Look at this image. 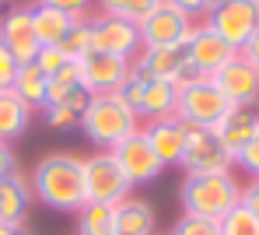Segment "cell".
Instances as JSON below:
<instances>
[{"instance_id": "obj_41", "label": "cell", "mask_w": 259, "mask_h": 235, "mask_svg": "<svg viewBox=\"0 0 259 235\" xmlns=\"http://www.w3.org/2000/svg\"><path fill=\"white\" fill-rule=\"evenodd\" d=\"M0 4H4V0H0Z\"/></svg>"}, {"instance_id": "obj_42", "label": "cell", "mask_w": 259, "mask_h": 235, "mask_svg": "<svg viewBox=\"0 0 259 235\" xmlns=\"http://www.w3.org/2000/svg\"><path fill=\"white\" fill-rule=\"evenodd\" d=\"M256 4H259V0H256Z\"/></svg>"}, {"instance_id": "obj_28", "label": "cell", "mask_w": 259, "mask_h": 235, "mask_svg": "<svg viewBox=\"0 0 259 235\" xmlns=\"http://www.w3.org/2000/svg\"><path fill=\"white\" fill-rule=\"evenodd\" d=\"M42 123L49 127V130H60V134L81 130V112H74V109H67V105H46L42 109Z\"/></svg>"}, {"instance_id": "obj_9", "label": "cell", "mask_w": 259, "mask_h": 235, "mask_svg": "<svg viewBox=\"0 0 259 235\" xmlns=\"http://www.w3.org/2000/svg\"><path fill=\"white\" fill-rule=\"evenodd\" d=\"M193 18L172 7L168 0H158V7L137 25L140 28V43L144 46H182L193 32Z\"/></svg>"}, {"instance_id": "obj_16", "label": "cell", "mask_w": 259, "mask_h": 235, "mask_svg": "<svg viewBox=\"0 0 259 235\" xmlns=\"http://www.w3.org/2000/svg\"><path fill=\"white\" fill-rule=\"evenodd\" d=\"M0 43L14 53L18 63H32V60H35L39 39H35V28H32V4L11 7V11L0 18Z\"/></svg>"}, {"instance_id": "obj_20", "label": "cell", "mask_w": 259, "mask_h": 235, "mask_svg": "<svg viewBox=\"0 0 259 235\" xmlns=\"http://www.w3.org/2000/svg\"><path fill=\"white\" fill-rule=\"evenodd\" d=\"M154 207L144 200V197H133L130 193L126 200L116 204V232L123 235H154Z\"/></svg>"}, {"instance_id": "obj_33", "label": "cell", "mask_w": 259, "mask_h": 235, "mask_svg": "<svg viewBox=\"0 0 259 235\" xmlns=\"http://www.w3.org/2000/svg\"><path fill=\"white\" fill-rule=\"evenodd\" d=\"M168 4H172V7H179L182 14H189L193 21H203V18L214 11L221 0H168Z\"/></svg>"}, {"instance_id": "obj_29", "label": "cell", "mask_w": 259, "mask_h": 235, "mask_svg": "<svg viewBox=\"0 0 259 235\" xmlns=\"http://www.w3.org/2000/svg\"><path fill=\"white\" fill-rule=\"evenodd\" d=\"M168 235H221V221H210V218H196V214H182L172 225Z\"/></svg>"}, {"instance_id": "obj_27", "label": "cell", "mask_w": 259, "mask_h": 235, "mask_svg": "<svg viewBox=\"0 0 259 235\" xmlns=\"http://www.w3.org/2000/svg\"><path fill=\"white\" fill-rule=\"evenodd\" d=\"M221 235H259V218L238 204L235 211H228L221 218Z\"/></svg>"}, {"instance_id": "obj_11", "label": "cell", "mask_w": 259, "mask_h": 235, "mask_svg": "<svg viewBox=\"0 0 259 235\" xmlns=\"http://www.w3.org/2000/svg\"><path fill=\"white\" fill-rule=\"evenodd\" d=\"M112 154H116L123 176L130 179V186H147V183H154V179L165 172V165L158 162V154H154V147L147 144L144 130H137V134H130L123 144H116Z\"/></svg>"}, {"instance_id": "obj_24", "label": "cell", "mask_w": 259, "mask_h": 235, "mask_svg": "<svg viewBox=\"0 0 259 235\" xmlns=\"http://www.w3.org/2000/svg\"><path fill=\"white\" fill-rule=\"evenodd\" d=\"M116 232V204H84L77 211V235H112Z\"/></svg>"}, {"instance_id": "obj_3", "label": "cell", "mask_w": 259, "mask_h": 235, "mask_svg": "<svg viewBox=\"0 0 259 235\" xmlns=\"http://www.w3.org/2000/svg\"><path fill=\"white\" fill-rule=\"evenodd\" d=\"M182 214L221 221L228 211L242 204V183L235 172H207V176H186L179 186Z\"/></svg>"}, {"instance_id": "obj_13", "label": "cell", "mask_w": 259, "mask_h": 235, "mask_svg": "<svg viewBox=\"0 0 259 235\" xmlns=\"http://www.w3.org/2000/svg\"><path fill=\"white\" fill-rule=\"evenodd\" d=\"M77 67H81V85L88 88V95H105V92H119V85L133 70V60L95 49V53L77 60Z\"/></svg>"}, {"instance_id": "obj_38", "label": "cell", "mask_w": 259, "mask_h": 235, "mask_svg": "<svg viewBox=\"0 0 259 235\" xmlns=\"http://www.w3.org/2000/svg\"><path fill=\"white\" fill-rule=\"evenodd\" d=\"M0 235H32L28 225H0Z\"/></svg>"}, {"instance_id": "obj_25", "label": "cell", "mask_w": 259, "mask_h": 235, "mask_svg": "<svg viewBox=\"0 0 259 235\" xmlns=\"http://www.w3.org/2000/svg\"><path fill=\"white\" fill-rule=\"evenodd\" d=\"M154 7H158V0H95V14L123 18V21H133V25H140Z\"/></svg>"}, {"instance_id": "obj_19", "label": "cell", "mask_w": 259, "mask_h": 235, "mask_svg": "<svg viewBox=\"0 0 259 235\" xmlns=\"http://www.w3.org/2000/svg\"><path fill=\"white\" fill-rule=\"evenodd\" d=\"M28 207H32V186L28 176L11 172L0 179V225H28Z\"/></svg>"}, {"instance_id": "obj_2", "label": "cell", "mask_w": 259, "mask_h": 235, "mask_svg": "<svg viewBox=\"0 0 259 235\" xmlns=\"http://www.w3.org/2000/svg\"><path fill=\"white\" fill-rule=\"evenodd\" d=\"M81 130L95 144V151H112L116 144H123L130 134L140 130V116L116 92L91 95L88 109L81 112Z\"/></svg>"}, {"instance_id": "obj_34", "label": "cell", "mask_w": 259, "mask_h": 235, "mask_svg": "<svg viewBox=\"0 0 259 235\" xmlns=\"http://www.w3.org/2000/svg\"><path fill=\"white\" fill-rule=\"evenodd\" d=\"M18 60H14V53L0 43V88H11V81H14V74H18Z\"/></svg>"}, {"instance_id": "obj_15", "label": "cell", "mask_w": 259, "mask_h": 235, "mask_svg": "<svg viewBox=\"0 0 259 235\" xmlns=\"http://www.w3.org/2000/svg\"><path fill=\"white\" fill-rule=\"evenodd\" d=\"M91 21H95V49L123 56V60H137V53L144 49V43H140V28L133 21L95 14V11H91Z\"/></svg>"}, {"instance_id": "obj_5", "label": "cell", "mask_w": 259, "mask_h": 235, "mask_svg": "<svg viewBox=\"0 0 259 235\" xmlns=\"http://www.w3.org/2000/svg\"><path fill=\"white\" fill-rule=\"evenodd\" d=\"M231 102L217 92V85L210 77H189L179 85V105H175V116L186 123V127H203V130H214L217 123L228 116Z\"/></svg>"}, {"instance_id": "obj_8", "label": "cell", "mask_w": 259, "mask_h": 235, "mask_svg": "<svg viewBox=\"0 0 259 235\" xmlns=\"http://www.w3.org/2000/svg\"><path fill=\"white\" fill-rule=\"evenodd\" d=\"M203 21L231 49H242L249 43V35L259 28V4L256 0H221Z\"/></svg>"}, {"instance_id": "obj_30", "label": "cell", "mask_w": 259, "mask_h": 235, "mask_svg": "<svg viewBox=\"0 0 259 235\" xmlns=\"http://www.w3.org/2000/svg\"><path fill=\"white\" fill-rule=\"evenodd\" d=\"M67 60H70V56L63 53V46H39V53H35V60H32V63H35L46 77H49V74H56Z\"/></svg>"}, {"instance_id": "obj_6", "label": "cell", "mask_w": 259, "mask_h": 235, "mask_svg": "<svg viewBox=\"0 0 259 235\" xmlns=\"http://www.w3.org/2000/svg\"><path fill=\"white\" fill-rule=\"evenodd\" d=\"M84 193L88 204H119L133 193L112 151H91L84 158Z\"/></svg>"}, {"instance_id": "obj_22", "label": "cell", "mask_w": 259, "mask_h": 235, "mask_svg": "<svg viewBox=\"0 0 259 235\" xmlns=\"http://www.w3.org/2000/svg\"><path fill=\"white\" fill-rule=\"evenodd\" d=\"M77 18L70 14H60L53 7H42V4H32V28H35V39L39 46H63L67 32L74 28Z\"/></svg>"}, {"instance_id": "obj_39", "label": "cell", "mask_w": 259, "mask_h": 235, "mask_svg": "<svg viewBox=\"0 0 259 235\" xmlns=\"http://www.w3.org/2000/svg\"><path fill=\"white\" fill-rule=\"evenodd\" d=\"M112 235H123V232H112Z\"/></svg>"}, {"instance_id": "obj_7", "label": "cell", "mask_w": 259, "mask_h": 235, "mask_svg": "<svg viewBox=\"0 0 259 235\" xmlns=\"http://www.w3.org/2000/svg\"><path fill=\"white\" fill-rule=\"evenodd\" d=\"M179 169H182L186 176L231 172V169H235V158L224 151V144L217 141L214 130L189 127V137H186V151H182V158H179Z\"/></svg>"}, {"instance_id": "obj_26", "label": "cell", "mask_w": 259, "mask_h": 235, "mask_svg": "<svg viewBox=\"0 0 259 235\" xmlns=\"http://www.w3.org/2000/svg\"><path fill=\"white\" fill-rule=\"evenodd\" d=\"M63 53H67L70 60H81L88 53H95V21H91V14H84V18L74 21V28H70L67 39H63Z\"/></svg>"}, {"instance_id": "obj_1", "label": "cell", "mask_w": 259, "mask_h": 235, "mask_svg": "<svg viewBox=\"0 0 259 235\" xmlns=\"http://www.w3.org/2000/svg\"><path fill=\"white\" fill-rule=\"evenodd\" d=\"M32 197L60 214H77L88 204L84 193V158L74 151H49L35 162L28 176Z\"/></svg>"}, {"instance_id": "obj_21", "label": "cell", "mask_w": 259, "mask_h": 235, "mask_svg": "<svg viewBox=\"0 0 259 235\" xmlns=\"http://www.w3.org/2000/svg\"><path fill=\"white\" fill-rule=\"evenodd\" d=\"M32 109L11 92V88H0V141L4 144H14L18 137L28 134L32 127Z\"/></svg>"}, {"instance_id": "obj_23", "label": "cell", "mask_w": 259, "mask_h": 235, "mask_svg": "<svg viewBox=\"0 0 259 235\" xmlns=\"http://www.w3.org/2000/svg\"><path fill=\"white\" fill-rule=\"evenodd\" d=\"M11 92L18 95L32 112H42L46 95H49V77H46L35 63H21L18 74H14V81H11Z\"/></svg>"}, {"instance_id": "obj_37", "label": "cell", "mask_w": 259, "mask_h": 235, "mask_svg": "<svg viewBox=\"0 0 259 235\" xmlns=\"http://www.w3.org/2000/svg\"><path fill=\"white\" fill-rule=\"evenodd\" d=\"M238 53H242V56H245V60H249V63H252V67L259 70V28L252 32V35H249V43L238 49Z\"/></svg>"}, {"instance_id": "obj_12", "label": "cell", "mask_w": 259, "mask_h": 235, "mask_svg": "<svg viewBox=\"0 0 259 235\" xmlns=\"http://www.w3.org/2000/svg\"><path fill=\"white\" fill-rule=\"evenodd\" d=\"M133 67L147 77H158V81H172L175 88L182 81H189L196 70L189 67V56H186V43L182 46H144L137 53Z\"/></svg>"}, {"instance_id": "obj_17", "label": "cell", "mask_w": 259, "mask_h": 235, "mask_svg": "<svg viewBox=\"0 0 259 235\" xmlns=\"http://www.w3.org/2000/svg\"><path fill=\"white\" fill-rule=\"evenodd\" d=\"M147 144L154 147L158 162L168 169V165H179L182 151H186V137H189V127L179 120V116H165V120H151V123H140Z\"/></svg>"}, {"instance_id": "obj_4", "label": "cell", "mask_w": 259, "mask_h": 235, "mask_svg": "<svg viewBox=\"0 0 259 235\" xmlns=\"http://www.w3.org/2000/svg\"><path fill=\"white\" fill-rule=\"evenodd\" d=\"M116 95H119L130 109L140 116V123L175 116V105H179V88H175L172 81L147 77V74H140L137 67L126 74V81L119 85V92H116Z\"/></svg>"}, {"instance_id": "obj_40", "label": "cell", "mask_w": 259, "mask_h": 235, "mask_svg": "<svg viewBox=\"0 0 259 235\" xmlns=\"http://www.w3.org/2000/svg\"><path fill=\"white\" fill-rule=\"evenodd\" d=\"M154 235H158V232H154ZM165 235H168V232H165Z\"/></svg>"}, {"instance_id": "obj_35", "label": "cell", "mask_w": 259, "mask_h": 235, "mask_svg": "<svg viewBox=\"0 0 259 235\" xmlns=\"http://www.w3.org/2000/svg\"><path fill=\"white\" fill-rule=\"evenodd\" d=\"M242 207H245L249 214H256V218H259V176H256V179H249V183L242 186Z\"/></svg>"}, {"instance_id": "obj_32", "label": "cell", "mask_w": 259, "mask_h": 235, "mask_svg": "<svg viewBox=\"0 0 259 235\" xmlns=\"http://www.w3.org/2000/svg\"><path fill=\"white\" fill-rule=\"evenodd\" d=\"M235 165H238V169H245L252 179L259 176V134H256V137H252L249 144H245L238 154H235Z\"/></svg>"}, {"instance_id": "obj_31", "label": "cell", "mask_w": 259, "mask_h": 235, "mask_svg": "<svg viewBox=\"0 0 259 235\" xmlns=\"http://www.w3.org/2000/svg\"><path fill=\"white\" fill-rule=\"evenodd\" d=\"M35 4L53 7L60 14H70V18H84V14H91V7H95V0H35Z\"/></svg>"}, {"instance_id": "obj_14", "label": "cell", "mask_w": 259, "mask_h": 235, "mask_svg": "<svg viewBox=\"0 0 259 235\" xmlns=\"http://www.w3.org/2000/svg\"><path fill=\"white\" fill-rule=\"evenodd\" d=\"M235 53H238V49L228 46V43L217 35L207 21H196V25H193V32H189V39H186L189 67H193L196 74H203V77H210L217 67H224Z\"/></svg>"}, {"instance_id": "obj_36", "label": "cell", "mask_w": 259, "mask_h": 235, "mask_svg": "<svg viewBox=\"0 0 259 235\" xmlns=\"http://www.w3.org/2000/svg\"><path fill=\"white\" fill-rule=\"evenodd\" d=\"M11 172H18V158H14L11 144L0 141V179H4V176H11Z\"/></svg>"}, {"instance_id": "obj_10", "label": "cell", "mask_w": 259, "mask_h": 235, "mask_svg": "<svg viewBox=\"0 0 259 235\" xmlns=\"http://www.w3.org/2000/svg\"><path fill=\"white\" fill-rule=\"evenodd\" d=\"M210 81L231 105H259V70L242 53H235L224 67H217Z\"/></svg>"}, {"instance_id": "obj_18", "label": "cell", "mask_w": 259, "mask_h": 235, "mask_svg": "<svg viewBox=\"0 0 259 235\" xmlns=\"http://www.w3.org/2000/svg\"><path fill=\"white\" fill-rule=\"evenodd\" d=\"M214 134H217V141L224 144V151L235 158L259 134V105H231L228 116L214 127Z\"/></svg>"}]
</instances>
